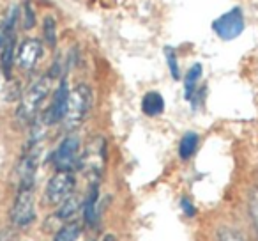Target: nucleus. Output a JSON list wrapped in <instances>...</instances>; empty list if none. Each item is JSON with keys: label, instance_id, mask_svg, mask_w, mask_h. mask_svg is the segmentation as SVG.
Returning <instances> with one entry per match:
<instances>
[{"label": "nucleus", "instance_id": "nucleus-22", "mask_svg": "<svg viewBox=\"0 0 258 241\" xmlns=\"http://www.w3.org/2000/svg\"><path fill=\"white\" fill-rule=\"evenodd\" d=\"M251 215H253V222H254V227H256L258 230V190L253 194V197H251Z\"/></svg>", "mask_w": 258, "mask_h": 241}, {"label": "nucleus", "instance_id": "nucleus-16", "mask_svg": "<svg viewBox=\"0 0 258 241\" xmlns=\"http://www.w3.org/2000/svg\"><path fill=\"white\" fill-rule=\"evenodd\" d=\"M57 37H58L57 20H55L51 15L44 16V20H43V39H44V44H48L50 48H55V46H57Z\"/></svg>", "mask_w": 258, "mask_h": 241}, {"label": "nucleus", "instance_id": "nucleus-13", "mask_svg": "<svg viewBox=\"0 0 258 241\" xmlns=\"http://www.w3.org/2000/svg\"><path fill=\"white\" fill-rule=\"evenodd\" d=\"M202 71H204V68H202L200 62H197V64H193L187 69L186 78H184V98H186L187 101L195 100V94H197L198 83H200V78H202Z\"/></svg>", "mask_w": 258, "mask_h": 241}, {"label": "nucleus", "instance_id": "nucleus-9", "mask_svg": "<svg viewBox=\"0 0 258 241\" xmlns=\"http://www.w3.org/2000/svg\"><path fill=\"white\" fill-rule=\"evenodd\" d=\"M43 43L37 37H29L18 46V54H16V64L23 71H32L37 66V62L43 57Z\"/></svg>", "mask_w": 258, "mask_h": 241}, {"label": "nucleus", "instance_id": "nucleus-19", "mask_svg": "<svg viewBox=\"0 0 258 241\" xmlns=\"http://www.w3.org/2000/svg\"><path fill=\"white\" fill-rule=\"evenodd\" d=\"M165 57H166V64H168L170 75L173 76L175 80L180 78V69H179V61H177V54L172 46L165 48Z\"/></svg>", "mask_w": 258, "mask_h": 241}, {"label": "nucleus", "instance_id": "nucleus-3", "mask_svg": "<svg viewBox=\"0 0 258 241\" xmlns=\"http://www.w3.org/2000/svg\"><path fill=\"white\" fill-rule=\"evenodd\" d=\"M50 87H51V78L50 76H39L37 80H34L27 90L22 94V100H20V107H18V119L22 123L29 124L34 123L37 112H39L43 101L48 98L50 94Z\"/></svg>", "mask_w": 258, "mask_h": 241}, {"label": "nucleus", "instance_id": "nucleus-18", "mask_svg": "<svg viewBox=\"0 0 258 241\" xmlns=\"http://www.w3.org/2000/svg\"><path fill=\"white\" fill-rule=\"evenodd\" d=\"M80 232H82V225L78 222H69L55 234L53 241H76L80 237Z\"/></svg>", "mask_w": 258, "mask_h": 241}, {"label": "nucleus", "instance_id": "nucleus-1", "mask_svg": "<svg viewBox=\"0 0 258 241\" xmlns=\"http://www.w3.org/2000/svg\"><path fill=\"white\" fill-rule=\"evenodd\" d=\"M106 160H108L106 138L101 137V135H96V137H92L87 142L83 151L80 153L78 169L82 170L83 176L89 177L92 183H97L99 177L103 176V172H104Z\"/></svg>", "mask_w": 258, "mask_h": 241}, {"label": "nucleus", "instance_id": "nucleus-12", "mask_svg": "<svg viewBox=\"0 0 258 241\" xmlns=\"http://www.w3.org/2000/svg\"><path fill=\"white\" fill-rule=\"evenodd\" d=\"M142 112L147 117H158L165 112V100L159 92L151 90L142 98Z\"/></svg>", "mask_w": 258, "mask_h": 241}, {"label": "nucleus", "instance_id": "nucleus-23", "mask_svg": "<svg viewBox=\"0 0 258 241\" xmlns=\"http://www.w3.org/2000/svg\"><path fill=\"white\" fill-rule=\"evenodd\" d=\"M182 208H184V213H186V215H195V208L193 206H191V202L187 201V199H182Z\"/></svg>", "mask_w": 258, "mask_h": 241}, {"label": "nucleus", "instance_id": "nucleus-6", "mask_svg": "<svg viewBox=\"0 0 258 241\" xmlns=\"http://www.w3.org/2000/svg\"><path fill=\"white\" fill-rule=\"evenodd\" d=\"M36 218V209H34V195L30 188L18 190L15 199V206L11 211V220L16 227H27Z\"/></svg>", "mask_w": 258, "mask_h": 241}, {"label": "nucleus", "instance_id": "nucleus-15", "mask_svg": "<svg viewBox=\"0 0 258 241\" xmlns=\"http://www.w3.org/2000/svg\"><path fill=\"white\" fill-rule=\"evenodd\" d=\"M198 144H200V137H198L195 131H187L182 138H180L179 144V156L182 160H189L191 156L197 153Z\"/></svg>", "mask_w": 258, "mask_h": 241}, {"label": "nucleus", "instance_id": "nucleus-20", "mask_svg": "<svg viewBox=\"0 0 258 241\" xmlns=\"http://www.w3.org/2000/svg\"><path fill=\"white\" fill-rule=\"evenodd\" d=\"M22 18H23V30H30L36 25V9L30 2H25L22 8Z\"/></svg>", "mask_w": 258, "mask_h": 241}, {"label": "nucleus", "instance_id": "nucleus-5", "mask_svg": "<svg viewBox=\"0 0 258 241\" xmlns=\"http://www.w3.org/2000/svg\"><path fill=\"white\" fill-rule=\"evenodd\" d=\"M75 174L73 170H57L53 176L50 177L46 184V201L51 206H58L66 201L68 197H71L75 194Z\"/></svg>", "mask_w": 258, "mask_h": 241}, {"label": "nucleus", "instance_id": "nucleus-11", "mask_svg": "<svg viewBox=\"0 0 258 241\" xmlns=\"http://www.w3.org/2000/svg\"><path fill=\"white\" fill-rule=\"evenodd\" d=\"M97 202H99V186H97V183H92L89 191H87L85 204H83L85 222H87V225H90V227H96V223H97V216H99Z\"/></svg>", "mask_w": 258, "mask_h": 241}, {"label": "nucleus", "instance_id": "nucleus-2", "mask_svg": "<svg viewBox=\"0 0 258 241\" xmlns=\"http://www.w3.org/2000/svg\"><path fill=\"white\" fill-rule=\"evenodd\" d=\"M90 107H92V90H90V87L85 85V83H78L76 87H73L69 90L66 115L62 119L66 130H78L87 119V115H89Z\"/></svg>", "mask_w": 258, "mask_h": 241}, {"label": "nucleus", "instance_id": "nucleus-4", "mask_svg": "<svg viewBox=\"0 0 258 241\" xmlns=\"http://www.w3.org/2000/svg\"><path fill=\"white\" fill-rule=\"evenodd\" d=\"M244 27H246V20H244V11L235 6L230 11L223 13L221 16L212 22V30L214 34L223 41H233L244 32Z\"/></svg>", "mask_w": 258, "mask_h": 241}, {"label": "nucleus", "instance_id": "nucleus-21", "mask_svg": "<svg viewBox=\"0 0 258 241\" xmlns=\"http://www.w3.org/2000/svg\"><path fill=\"white\" fill-rule=\"evenodd\" d=\"M219 241H247V239L232 229H221L219 230Z\"/></svg>", "mask_w": 258, "mask_h": 241}, {"label": "nucleus", "instance_id": "nucleus-14", "mask_svg": "<svg viewBox=\"0 0 258 241\" xmlns=\"http://www.w3.org/2000/svg\"><path fill=\"white\" fill-rule=\"evenodd\" d=\"M16 64V37H9L8 43L4 44V48L0 50V66H2V71L8 78H11L13 68Z\"/></svg>", "mask_w": 258, "mask_h": 241}, {"label": "nucleus", "instance_id": "nucleus-24", "mask_svg": "<svg viewBox=\"0 0 258 241\" xmlns=\"http://www.w3.org/2000/svg\"><path fill=\"white\" fill-rule=\"evenodd\" d=\"M103 241H118V239L113 236V234H106V236H104V239H103Z\"/></svg>", "mask_w": 258, "mask_h": 241}, {"label": "nucleus", "instance_id": "nucleus-10", "mask_svg": "<svg viewBox=\"0 0 258 241\" xmlns=\"http://www.w3.org/2000/svg\"><path fill=\"white\" fill-rule=\"evenodd\" d=\"M68 98H69V87H68V82H66V80H62L60 85H58V89L55 90L53 100H51L50 107H48V110L44 112L43 121L48 124V126L60 123L62 119H64V115H66V107H68Z\"/></svg>", "mask_w": 258, "mask_h": 241}, {"label": "nucleus", "instance_id": "nucleus-17", "mask_svg": "<svg viewBox=\"0 0 258 241\" xmlns=\"http://www.w3.org/2000/svg\"><path fill=\"white\" fill-rule=\"evenodd\" d=\"M80 206H82V199H80V195L73 194L71 197H68V199H66V201L60 204L57 216H58V218H62V220L71 218V216H75L76 213H78Z\"/></svg>", "mask_w": 258, "mask_h": 241}, {"label": "nucleus", "instance_id": "nucleus-8", "mask_svg": "<svg viewBox=\"0 0 258 241\" xmlns=\"http://www.w3.org/2000/svg\"><path fill=\"white\" fill-rule=\"evenodd\" d=\"M39 156H41V146L27 148L25 155H23L22 162L18 165V190H22V188H30L32 190L37 165H39Z\"/></svg>", "mask_w": 258, "mask_h": 241}, {"label": "nucleus", "instance_id": "nucleus-7", "mask_svg": "<svg viewBox=\"0 0 258 241\" xmlns=\"http://www.w3.org/2000/svg\"><path fill=\"white\" fill-rule=\"evenodd\" d=\"M80 153H82L80 151V138L73 133L68 135L55 151L53 163L57 170H73L75 167H78Z\"/></svg>", "mask_w": 258, "mask_h": 241}]
</instances>
